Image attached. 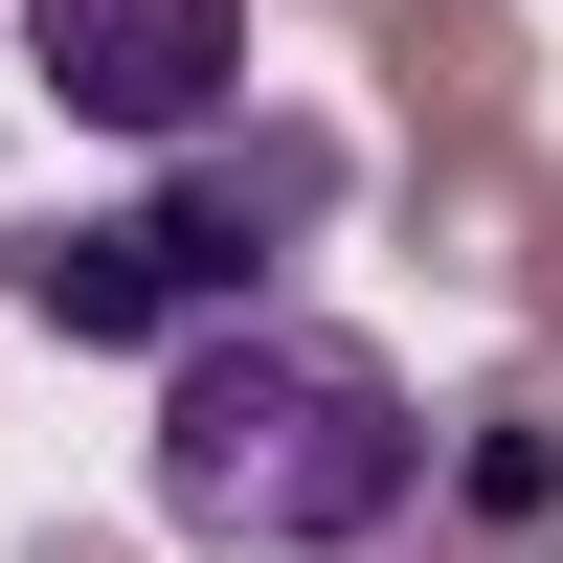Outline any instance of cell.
Instances as JSON below:
<instances>
[{
	"instance_id": "6da1fadb",
	"label": "cell",
	"mask_w": 563,
	"mask_h": 563,
	"mask_svg": "<svg viewBox=\"0 0 563 563\" xmlns=\"http://www.w3.org/2000/svg\"><path fill=\"white\" fill-rule=\"evenodd\" d=\"M406 496H429V406L384 339L271 316V294L158 339V519L203 563H361L406 541Z\"/></svg>"
},
{
	"instance_id": "7a4b0ae2",
	"label": "cell",
	"mask_w": 563,
	"mask_h": 563,
	"mask_svg": "<svg viewBox=\"0 0 563 563\" xmlns=\"http://www.w3.org/2000/svg\"><path fill=\"white\" fill-rule=\"evenodd\" d=\"M316 203H339V158H316V135H249L203 203L23 225V249H0V294H23L45 339H203V316H249V294H271V225H316Z\"/></svg>"
},
{
	"instance_id": "3957f363",
	"label": "cell",
	"mask_w": 563,
	"mask_h": 563,
	"mask_svg": "<svg viewBox=\"0 0 563 563\" xmlns=\"http://www.w3.org/2000/svg\"><path fill=\"white\" fill-rule=\"evenodd\" d=\"M23 68L68 90L90 135H203L249 45H225V0H23Z\"/></svg>"
}]
</instances>
